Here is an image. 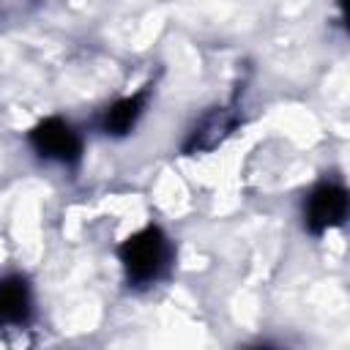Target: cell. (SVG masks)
<instances>
[{
  "instance_id": "1",
  "label": "cell",
  "mask_w": 350,
  "mask_h": 350,
  "mask_svg": "<svg viewBox=\"0 0 350 350\" xmlns=\"http://www.w3.org/2000/svg\"><path fill=\"white\" fill-rule=\"evenodd\" d=\"M120 262L129 273V282L134 284H148L153 282L167 260V238L161 235L159 227H145L137 235L126 238L118 249Z\"/></svg>"
},
{
  "instance_id": "2",
  "label": "cell",
  "mask_w": 350,
  "mask_h": 350,
  "mask_svg": "<svg viewBox=\"0 0 350 350\" xmlns=\"http://www.w3.org/2000/svg\"><path fill=\"white\" fill-rule=\"evenodd\" d=\"M30 142H33V148L41 156L55 159V161H63V164L79 161V153H82V142H79L77 131L66 120H60V118L41 120L30 131Z\"/></svg>"
},
{
  "instance_id": "3",
  "label": "cell",
  "mask_w": 350,
  "mask_h": 350,
  "mask_svg": "<svg viewBox=\"0 0 350 350\" xmlns=\"http://www.w3.org/2000/svg\"><path fill=\"white\" fill-rule=\"evenodd\" d=\"M347 213V191L342 186H334V183H323L317 186L309 200H306V208H304V219H306V230L320 235L325 232L328 227H336L342 224Z\"/></svg>"
},
{
  "instance_id": "4",
  "label": "cell",
  "mask_w": 350,
  "mask_h": 350,
  "mask_svg": "<svg viewBox=\"0 0 350 350\" xmlns=\"http://www.w3.org/2000/svg\"><path fill=\"white\" fill-rule=\"evenodd\" d=\"M30 317V290L19 276L0 279V328L19 325Z\"/></svg>"
},
{
  "instance_id": "5",
  "label": "cell",
  "mask_w": 350,
  "mask_h": 350,
  "mask_svg": "<svg viewBox=\"0 0 350 350\" xmlns=\"http://www.w3.org/2000/svg\"><path fill=\"white\" fill-rule=\"evenodd\" d=\"M148 93H150V88H142L139 93H134V96H129V98L115 101V104L104 112L101 129H104L107 134H112V137H123V134L137 123V118L142 115L145 101H148Z\"/></svg>"
},
{
  "instance_id": "6",
  "label": "cell",
  "mask_w": 350,
  "mask_h": 350,
  "mask_svg": "<svg viewBox=\"0 0 350 350\" xmlns=\"http://www.w3.org/2000/svg\"><path fill=\"white\" fill-rule=\"evenodd\" d=\"M235 126V118L232 115H227L224 109H216V112H211L197 129H194V134H191V139L186 142V153H194V150H208V148H213L219 139H224L227 134H230V129Z\"/></svg>"
}]
</instances>
